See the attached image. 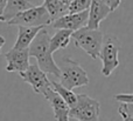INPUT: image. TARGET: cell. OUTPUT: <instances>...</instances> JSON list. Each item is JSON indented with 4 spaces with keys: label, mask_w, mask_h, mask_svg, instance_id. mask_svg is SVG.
I'll return each mask as SVG.
<instances>
[{
    "label": "cell",
    "mask_w": 133,
    "mask_h": 121,
    "mask_svg": "<svg viewBox=\"0 0 133 121\" xmlns=\"http://www.w3.org/2000/svg\"><path fill=\"white\" fill-rule=\"evenodd\" d=\"M27 1H28V0H27Z\"/></svg>",
    "instance_id": "cell-24"
},
{
    "label": "cell",
    "mask_w": 133,
    "mask_h": 121,
    "mask_svg": "<svg viewBox=\"0 0 133 121\" xmlns=\"http://www.w3.org/2000/svg\"><path fill=\"white\" fill-rule=\"evenodd\" d=\"M91 0H70L68 4V13H79L89 9Z\"/></svg>",
    "instance_id": "cell-17"
},
{
    "label": "cell",
    "mask_w": 133,
    "mask_h": 121,
    "mask_svg": "<svg viewBox=\"0 0 133 121\" xmlns=\"http://www.w3.org/2000/svg\"><path fill=\"white\" fill-rule=\"evenodd\" d=\"M88 22V9L79 13H68L56 20L51 21L50 25L55 30H68L71 32L85 27Z\"/></svg>",
    "instance_id": "cell-8"
},
{
    "label": "cell",
    "mask_w": 133,
    "mask_h": 121,
    "mask_svg": "<svg viewBox=\"0 0 133 121\" xmlns=\"http://www.w3.org/2000/svg\"><path fill=\"white\" fill-rule=\"evenodd\" d=\"M115 100L119 101L120 103H133V95L131 93H122V94H116Z\"/></svg>",
    "instance_id": "cell-19"
},
{
    "label": "cell",
    "mask_w": 133,
    "mask_h": 121,
    "mask_svg": "<svg viewBox=\"0 0 133 121\" xmlns=\"http://www.w3.org/2000/svg\"><path fill=\"white\" fill-rule=\"evenodd\" d=\"M118 113L123 118V121H133V103H120Z\"/></svg>",
    "instance_id": "cell-18"
},
{
    "label": "cell",
    "mask_w": 133,
    "mask_h": 121,
    "mask_svg": "<svg viewBox=\"0 0 133 121\" xmlns=\"http://www.w3.org/2000/svg\"><path fill=\"white\" fill-rule=\"evenodd\" d=\"M42 6L46 8L51 21L68 14V5L62 2L61 0H44Z\"/></svg>",
    "instance_id": "cell-15"
},
{
    "label": "cell",
    "mask_w": 133,
    "mask_h": 121,
    "mask_svg": "<svg viewBox=\"0 0 133 121\" xmlns=\"http://www.w3.org/2000/svg\"><path fill=\"white\" fill-rule=\"evenodd\" d=\"M35 6V5L30 4L27 0H7L6 7H5L4 12H2V15L0 18V21H4L7 22L8 20H11L12 18L16 15L18 13L26 9L30 8V7Z\"/></svg>",
    "instance_id": "cell-13"
},
{
    "label": "cell",
    "mask_w": 133,
    "mask_h": 121,
    "mask_svg": "<svg viewBox=\"0 0 133 121\" xmlns=\"http://www.w3.org/2000/svg\"><path fill=\"white\" fill-rule=\"evenodd\" d=\"M5 58L7 60V66H6L7 72L22 73L30 65L28 48H23V49L12 48L11 51H8L5 54Z\"/></svg>",
    "instance_id": "cell-9"
},
{
    "label": "cell",
    "mask_w": 133,
    "mask_h": 121,
    "mask_svg": "<svg viewBox=\"0 0 133 121\" xmlns=\"http://www.w3.org/2000/svg\"><path fill=\"white\" fill-rule=\"evenodd\" d=\"M51 20L43 6H33L30 8L18 13L14 18L7 21V25L12 26H27V27H37V26L50 25Z\"/></svg>",
    "instance_id": "cell-5"
},
{
    "label": "cell",
    "mask_w": 133,
    "mask_h": 121,
    "mask_svg": "<svg viewBox=\"0 0 133 121\" xmlns=\"http://www.w3.org/2000/svg\"><path fill=\"white\" fill-rule=\"evenodd\" d=\"M76 47H79L92 59H99V52L104 40V34L99 30H90L82 27L71 33Z\"/></svg>",
    "instance_id": "cell-2"
},
{
    "label": "cell",
    "mask_w": 133,
    "mask_h": 121,
    "mask_svg": "<svg viewBox=\"0 0 133 121\" xmlns=\"http://www.w3.org/2000/svg\"><path fill=\"white\" fill-rule=\"evenodd\" d=\"M111 9L102 0H91L88 9V22L85 27L90 30H99V25L104 19L108 18Z\"/></svg>",
    "instance_id": "cell-10"
},
{
    "label": "cell",
    "mask_w": 133,
    "mask_h": 121,
    "mask_svg": "<svg viewBox=\"0 0 133 121\" xmlns=\"http://www.w3.org/2000/svg\"><path fill=\"white\" fill-rule=\"evenodd\" d=\"M19 75L23 81L30 85L36 94H41L44 96L49 89L53 88L49 79L47 78V74L40 70L37 65H29L25 72L19 73Z\"/></svg>",
    "instance_id": "cell-7"
},
{
    "label": "cell",
    "mask_w": 133,
    "mask_h": 121,
    "mask_svg": "<svg viewBox=\"0 0 133 121\" xmlns=\"http://www.w3.org/2000/svg\"><path fill=\"white\" fill-rule=\"evenodd\" d=\"M5 42H6V39H5L2 35H0V54H1V49H2V47H4Z\"/></svg>",
    "instance_id": "cell-22"
},
{
    "label": "cell",
    "mask_w": 133,
    "mask_h": 121,
    "mask_svg": "<svg viewBox=\"0 0 133 121\" xmlns=\"http://www.w3.org/2000/svg\"><path fill=\"white\" fill-rule=\"evenodd\" d=\"M42 28H44L43 26H37V27L19 26L18 38H16V41H15V44H14L13 48H18V49L28 48L30 42L34 40V38L36 37V34L42 30Z\"/></svg>",
    "instance_id": "cell-12"
},
{
    "label": "cell",
    "mask_w": 133,
    "mask_h": 121,
    "mask_svg": "<svg viewBox=\"0 0 133 121\" xmlns=\"http://www.w3.org/2000/svg\"><path fill=\"white\" fill-rule=\"evenodd\" d=\"M44 98L49 101L51 105V108L54 111V117H55L56 121H69V106L63 101V99L54 91L53 88L49 89Z\"/></svg>",
    "instance_id": "cell-11"
},
{
    "label": "cell",
    "mask_w": 133,
    "mask_h": 121,
    "mask_svg": "<svg viewBox=\"0 0 133 121\" xmlns=\"http://www.w3.org/2000/svg\"><path fill=\"white\" fill-rule=\"evenodd\" d=\"M102 1L111 9V12L116 11L119 7V5L122 4V0H102Z\"/></svg>",
    "instance_id": "cell-20"
},
{
    "label": "cell",
    "mask_w": 133,
    "mask_h": 121,
    "mask_svg": "<svg viewBox=\"0 0 133 121\" xmlns=\"http://www.w3.org/2000/svg\"><path fill=\"white\" fill-rule=\"evenodd\" d=\"M50 84H51L53 89L63 99V101L69 106V108L75 106L76 101H77V94L74 93V92L70 91V89L64 88V87L57 81H50Z\"/></svg>",
    "instance_id": "cell-16"
},
{
    "label": "cell",
    "mask_w": 133,
    "mask_h": 121,
    "mask_svg": "<svg viewBox=\"0 0 133 121\" xmlns=\"http://www.w3.org/2000/svg\"><path fill=\"white\" fill-rule=\"evenodd\" d=\"M6 4H7V0H0V18L2 15V12H4L5 7H6Z\"/></svg>",
    "instance_id": "cell-21"
},
{
    "label": "cell",
    "mask_w": 133,
    "mask_h": 121,
    "mask_svg": "<svg viewBox=\"0 0 133 121\" xmlns=\"http://www.w3.org/2000/svg\"><path fill=\"white\" fill-rule=\"evenodd\" d=\"M49 33L46 28H42L28 46L29 56H34L37 61V66L46 74H53L60 78V68L54 61L53 54L49 51Z\"/></svg>",
    "instance_id": "cell-1"
},
{
    "label": "cell",
    "mask_w": 133,
    "mask_h": 121,
    "mask_svg": "<svg viewBox=\"0 0 133 121\" xmlns=\"http://www.w3.org/2000/svg\"><path fill=\"white\" fill-rule=\"evenodd\" d=\"M61 1H62V2H64V4H66V5H68L69 2H70V0H61Z\"/></svg>",
    "instance_id": "cell-23"
},
{
    "label": "cell",
    "mask_w": 133,
    "mask_h": 121,
    "mask_svg": "<svg viewBox=\"0 0 133 121\" xmlns=\"http://www.w3.org/2000/svg\"><path fill=\"white\" fill-rule=\"evenodd\" d=\"M101 103L87 94H77L75 106L69 111V118L77 121H101L99 120Z\"/></svg>",
    "instance_id": "cell-4"
},
{
    "label": "cell",
    "mask_w": 133,
    "mask_h": 121,
    "mask_svg": "<svg viewBox=\"0 0 133 121\" xmlns=\"http://www.w3.org/2000/svg\"><path fill=\"white\" fill-rule=\"evenodd\" d=\"M119 51L120 42L116 37L109 35L103 40L102 48L99 52V59L103 62L102 74L105 77H110L113 71L119 66Z\"/></svg>",
    "instance_id": "cell-6"
},
{
    "label": "cell",
    "mask_w": 133,
    "mask_h": 121,
    "mask_svg": "<svg viewBox=\"0 0 133 121\" xmlns=\"http://www.w3.org/2000/svg\"><path fill=\"white\" fill-rule=\"evenodd\" d=\"M71 31L68 30H57L56 33L49 39V51L54 54L58 49L65 48L69 45L71 39Z\"/></svg>",
    "instance_id": "cell-14"
},
{
    "label": "cell",
    "mask_w": 133,
    "mask_h": 121,
    "mask_svg": "<svg viewBox=\"0 0 133 121\" xmlns=\"http://www.w3.org/2000/svg\"><path fill=\"white\" fill-rule=\"evenodd\" d=\"M60 68V84L64 88L72 91L76 87L87 86L89 84V77L84 68L70 58H64Z\"/></svg>",
    "instance_id": "cell-3"
}]
</instances>
